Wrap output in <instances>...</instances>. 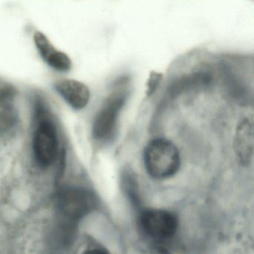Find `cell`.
Segmentation results:
<instances>
[{
    "label": "cell",
    "instance_id": "obj_9",
    "mask_svg": "<svg viewBox=\"0 0 254 254\" xmlns=\"http://www.w3.org/2000/svg\"><path fill=\"white\" fill-rule=\"evenodd\" d=\"M84 253L94 252V253H108L106 248L102 246L99 242H96L94 239L91 237H88L87 240V247Z\"/></svg>",
    "mask_w": 254,
    "mask_h": 254
},
{
    "label": "cell",
    "instance_id": "obj_7",
    "mask_svg": "<svg viewBox=\"0 0 254 254\" xmlns=\"http://www.w3.org/2000/svg\"><path fill=\"white\" fill-rule=\"evenodd\" d=\"M54 87L62 98L76 111L84 109L90 101V90L80 81L61 80L55 84Z\"/></svg>",
    "mask_w": 254,
    "mask_h": 254
},
{
    "label": "cell",
    "instance_id": "obj_1",
    "mask_svg": "<svg viewBox=\"0 0 254 254\" xmlns=\"http://www.w3.org/2000/svg\"><path fill=\"white\" fill-rule=\"evenodd\" d=\"M144 163L150 176L154 179H168L179 170L181 156L173 142L163 138H157L145 146Z\"/></svg>",
    "mask_w": 254,
    "mask_h": 254
},
{
    "label": "cell",
    "instance_id": "obj_2",
    "mask_svg": "<svg viewBox=\"0 0 254 254\" xmlns=\"http://www.w3.org/2000/svg\"><path fill=\"white\" fill-rule=\"evenodd\" d=\"M47 109L41 99H36L35 114L38 125L33 139V151L37 163L41 167L51 166L59 154V142L56 125L47 118Z\"/></svg>",
    "mask_w": 254,
    "mask_h": 254
},
{
    "label": "cell",
    "instance_id": "obj_6",
    "mask_svg": "<svg viewBox=\"0 0 254 254\" xmlns=\"http://www.w3.org/2000/svg\"><path fill=\"white\" fill-rule=\"evenodd\" d=\"M35 46L43 60L48 66L59 72H68L72 67V62L67 55L56 50L45 35L36 32L34 35Z\"/></svg>",
    "mask_w": 254,
    "mask_h": 254
},
{
    "label": "cell",
    "instance_id": "obj_5",
    "mask_svg": "<svg viewBox=\"0 0 254 254\" xmlns=\"http://www.w3.org/2000/svg\"><path fill=\"white\" fill-rule=\"evenodd\" d=\"M126 98L127 95L124 92L116 93L106 101L93 123V136L95 139L102 140L111 136Z\"/></svg>",
    "mask_w": 254,
    "mask_h": 254
},
{
    "label": "cell",
    "instance_id": "obj_3",
    "mask_svg": "<svg viewBox=\"0 0 254 254\" xmlns=\"http://www.w3.org/2000/svg\"><path fill=\"white\" fill-rule=\"evenodd\" d=\"M95 194L90 190L79 187H67L57 197L58 212L61 219L76 224L80 220L97 207Z\"/></svg>",
    "mask_w": 254,
    "mask_h": 254
},
{
    "label": "cell",
    "instance_id": "obj_4",
    "mask_svg": "<svg viewBox=\"0 0 254 254\" xmlns=\"http://www.w3.org/2000/svg\"><path fill=\"white\" fill-rule=\"evenodd\" d=\"M141 230L145 236L156 241L171 239L178 231L179 221L173 212L164 209H145L139 217Z\"/></svg>",
    "mask_w": 254,
    "mask_h": 254
},
{
    "label": "cell",
    "instance_id": "obj_8",
    "mask_svg": "<svg viewBox=\"0 0 254 254\" xmlns=\"http://www.w3.org/2000/svg\"><path fill=\"white\" fill-rule=\"evenodd\" d=\"M163 75L158 72H151L150 74L149 79L147 83L146 95L148 96H151L155 91L156 89L162 81Z\"/></svg>",
    "mask_w": 254,
    "mask_h": 254
}]
</instances>
